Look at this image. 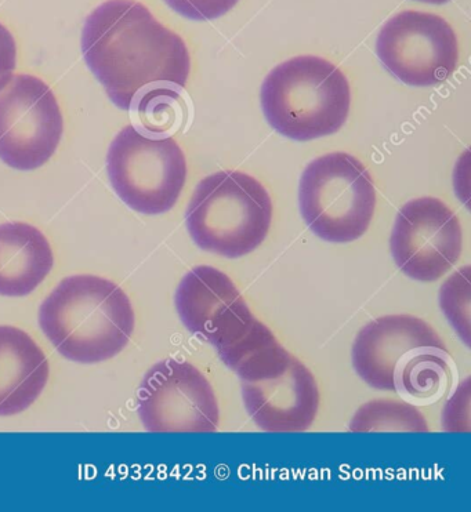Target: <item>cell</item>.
Returning a JSON list of instances; mask_svg holds the SVG:
<instances>
[{"label":"cell","instance_id":"7402d4cb","mask_svg":"<svg viewBox=\"0 0 471 512\" xmlns=\"http://www.w3.org/2000/svg\"><path fill=\"white\" fill-rule=\"evenodd\" d=\"M418 2L430 3V5H444V3H448L449 0H418Z\"/></svg>","mask_w":471,"mask_h":512},{"label":"cell","instance_id":"3957f363","mask_svg":"<svg viewBox=\"0 0 471 512\" xmlns=\"http://www.w3.org/2000/svg\"><path fill=\"white\" fill-rule=\"evenodd\" d=\"M262 108L275 132L310 141L331 136L349 118V79L331 61L299 56L277 65L262 85Z\"/></svg>","mask_w":471,"mask_h":512},{"label":"cell","instance_id":"ffe728a7","mask_svg":"<svg viewBox=\"0 0 471 512\" xmlns=\"http://www.w3.org/2000/svg\"><path fill=\"white\" fill-rule=\"evenodd\" d=\"M170 9L190 20H216L230 12L239 0H165Z\"/></svg>","mask_w":471,"mask_h":512},{"label":"cell","instance_id":"4fadbf2b","mask_svg":"<svg viewBox=\"0 0 471 512\" xmlns=\"http://www.w3.org/2000/svg\"><path fill=\"white\" fill-rule=\"evenodd\" d=\"M206 341L241 381L281 373L292 358L270 328L252 314L245 300L221 319Z\"/></svg>","mask_w":471,"mask_h":512},{"label":"cell","instance_id":"44dd1931","mask_svg":"<svg viewBox=\"0 0 471 512\" xmlns=\"http://www.w3.org/2000/svg\"><path fill=\"white\" fill-rule=\"evenodd\" d=\"M17 68V43L12 32L0 23V90L12 81Z\"/></svg>","mask_w":471,"mask_h":512},{"label":"cell","instance_id":"5b68a950","mask_svg":"<svg viewBox=\"0 0 471 512\" xmlns=\"http://www.w3.org/2000/svg\"><path fill=\"white\" fill-rule=\"evenodd\" d=\"M300 212L318 238L331 243L357 241L368 231L376 191L364 163L346 152L315 159L300 179Z\"/></svg>","mask_w":471,"mask_h":512},{"label":"cell","instance_id":"5bb4252c","mask_svg":"<svg viewBox=\"0 0 471 512\" xmlns=\"http://www.w3.org/2000/svg\"><path fill=\"white\" fill-rule=\"evenodd\" d=\"M49 376L45 352L30 334L16 326H0V417L30 409Z\"/></svg>","mask_w":471,"mask_h":512},{"label":"cell","instance_id":"9a60e30c","mask_svg":"<svg viewBox=\"0 0 471 512\" xmlns=\"http://www.w3.org/2000/svg\"><path fill=\"white\" fill-rule=\"evenodd\" d=\"M49 239L34 225L14 221L0 224V296H28L53 270Z\"/></svg>","mask_w":471,"mask_h":512},{"label":"cell","instance_id":"9c48e42d","mask_svg":"<svg viewBox=\"0 0 471 512\" xmlns=\"http://www.w3.org/2000/svg\"><path fill=\"white\" fill-rule=\"evenodd\" d=\"M137 413L150 432H213L220 420L205 374L180 359H165L148 370L137 392Z\"/></svg>","mask_w":471,"mask_h":512},{"label":"cell","instance_id":"30bf717a","mask_svg":"<svg viewBox=\"0 0 471 512\" xmlns=\"http://www.w3.org/2000/svg\"><path fill=\"white\" fill-rule=\"evenodd\" d=\"M390 248L397 267L407 277L438 281L462 256V225L454 210L440 199H412L397 213Z\"/></svg>","mask_w":471,"mask_h":512},{"label":"cell","instance_id":"2e32d148","mask_svg":"<svg viewBox=\"0 0 471 512\" xmlns=\"http://www.w3.org/2000/svg\"><path fill=\"white\" fill-rule=\"evenodd\" d=\"M244 301L233 279L227 274L199 265L181 279L175 303L177 314L188 330L208 340L228 312Z\"/></svg>","mask_w":471,"mask_h":512},{"label":"cell","instance_id":"277c9868","mask_svg":"<svg viewBox=\"0 0 471 512\" xmlns=\"http://www.w3.org/2000/svg\"><path fill=\"white\" fill-rule=\"evenodd\" d=\"M273 221L266 187L242 172L206 177L192 194L186 213L192 241L205 252L238 259L259 248Z\"/></svg>","mask_w":471,"mask_h":512},{"label":"cell","instance_id":"e0dca14e","mask_svg":"<svg viewBox=\"0 0 471 512\" xmlns=\"http://www.w3.org/2000/svg\"><path fill=\"white\" fill-rule=\"evenodd\" d=\"M455 376V363L448 348H426L402 365L394 392L412 405H431L448 394Z\"/></svg>","mask_w":471,"mask_h":512},{"label":"cell","instance_id":"8992f818","mask_svg":"<svg viewBox=\"0 0 471 512\" xmlns=\"http://www.w3.org/2000/svg\"><path fill=\"white\" fill-rule=\"evenodd\" d=\"M115 194L134 212L157 216L173 209L187 181L186 155L172 137L123 127L107 154Z\"/></svg>","mask_w":471,"mask_h":512},{"label":"cell","instance_id":"7a4b0ae2","mask_svg":"<svg viewBox=\"0 0 471 512\" xmlns=\"http://www.w3.org/2000/svg\"><path fill=\"white\" fill-rule=\"evenodd\" d=\"M136 325L132 301L97 275L63 279L39 308V326L64 358L99 363L128 346Z\"/></svg>","mask_w":471,"mask_h":512},{"label":"cell","instance_id":"8fae6325","mask_svg":"<svg viewBox=\"0 0 471 512\" xmlns=\"http://www.w3.org/2000/svg\"><path fill=\"white\" fill-rule=\"evenodd\" d=\"M426 348H447L429 323L408 314L384 315L358 332L351 357L368 386L394 392L402 365Z\"/></svg>","mask_w":471,"mask_h":512},{"label":"cell","instance_id":"d6986e66","mask_svg":"<svg viewBox=\"0 0 471 512\" xmlns=\"http://www.w3.org/2000/svg\"><path fill=\"white\" fill-rule=\"evenodd\" d=\"M470 267L456 271L441 286L440 305L460 339L470 346Z\"/></svg>","mask_w":471,"mask_h":512},{"label":"cell","instance_id":"7c38bea8","mask_svg":"<svg viewBox=\"0 0 471 512\" xmlns=\"http://www.w3.org/2000/svg\"><path fill=\"white\" fill-rule=\"evenodd\" d=\"M242 401L257 427L267 432H303L313 426L320 391L313 373L293 357L281 373L242 381Z\"/></svg>","mask_w":471,"mask_h":512},{"label":"cell","instance_id":"52a82bcc","mask_svg":"<svg viewBox=\"0 0 471 512\" xmlns=\"http://www.w3.org/2000/svg\"><path fill=\"white\" fill-rule=\"evenodd\" d=\"M64 118L52 87L34 75L13 76L0 90V161L32 172L52 159L63 139Z\"/></svg>","mask_w":471,"mask_h":512},{"label":"cell","instance_id":"ba28073f","mask_svg":"<svg viewBox=\"0 0 471 512\" xmlns=\"http://www.w3.org/2000/svg\"><path fill=\"white\" fill-rule=\"evenodd\" d=\"M376 53L383 67L409 86H434L454 74L459 61L458 38L437 14L407 10L380 29Z\"/></svg>","mask_w":471,"mask_h":512},{"label":"cell","instance_id":"6da1fadb","mask_svg":"<svg viewBox=\"0 0 471 512\" xmlns=\"http://www.w3.org/2000/svg\"><path fill=\"white\" fill-rule=\"evenodd\" d=\"M89 70L119 110L130 111L159 87L181 89L191 57L181 36L159 23L136 0H107L90 13L82 31Z\"/></svg>","mask_w":471,"mask_h":512},{"label":"cell","instance_id":"ac0fdd59","mask_svg":"<svg viewBox=\"0 0 471 512\" xmlns=\"http://www.w3.org/2000/svg\"><path fill=\"white\" fill-rule=\"evenodd\" d=\"M351 432H429L426 417L407 401L364 403L350 421Z\"/></svg>","mask_w":471,"mask_h":512}]
</instances>
